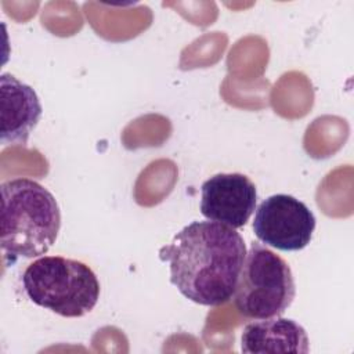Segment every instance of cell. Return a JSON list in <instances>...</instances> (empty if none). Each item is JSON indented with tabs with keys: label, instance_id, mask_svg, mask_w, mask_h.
<instances>
[{
	"label": "cell",
	"instance_id": "6da1fadb",
	"mask_svg": "<svg viewBox=\"0 0 354 354\" xmlns=\"http://www.w3.org/2000/svg\"><path fill=\"white\" fill-rule=\"evenodd\" d=\"M245 257L242 235L214 221H192L159 250L178 292L196 304L212 307L232 299Z\"/></svg>",
	"mask_w": 354,
	"mask_h": 354
},
{
	"label": "cell",
	"instance_id": "7a4b0ae2",
	"mask_svg": "<svg viewBox=\"0 0 354 354\" xmlns=\"http://www.w3.org/2000/svg\"><path fill=\"white\" fill-rule=\"evenodd\" d=\"M0 246L4 261L46 254L61 228L54 195L37 181L14 178L1 183Z\"/></svg>",
	"mask_w": 354,
	"mask_h": 354
},
{
	"label": "cell",
	"instance_id": "3957f363",
	"mask_svg": "<svg viewBox=\"0 0 354 354\" xmlns=\"http://www.w3.org/2000/svg\"><path fill=\"white\" fill-rule=\"evenodd\" d=\"M24 290L36 306L65 318L88 314L100 299V282L84 263L62 256H43L22 275Z\"/></svg>",
	"mask_w": 354,
	"mask_h": 354
},
{
	"label": "cell",
	"instance_id": "277c9868",
	"mask_svg": "<svg viewBox=\"0 0 354 354\" xmlns=\"http://www.w3.org/2000/svg\"><path fill=\"white\" fill-rule=\"evenodd\" d=\"M295 279L289 264L260 242H252L239 272L234 303L246 318L279 317L293 301Z\"/></svg>",
	"mask_w": 354,
	"mask_h": 354
},
{
	"label": "cell",
	"instance_id": "5b68a950",
	"mask_svg": "<svg viewBox=\"0 0 354 354\" xmlns=\"http://www.w3.org/2000/svg\"><path fill=\"white\" fill-rule=\"evenodd\" d=\"M314 230V213L292 195H271L256 209L253 232L266 246L282 252L301 250L310 243Z\"/></svg>",
	"mask_w": 354,
	"mask_h": 354
},
{
	"label": "cell",
	"instance_id": "8992f818",
	"mask_svg": "<svg viewBox=\"0 0 354 354\" xmlns=\"http://www.w3.org/2000/svg\"><path fill=\"white\" fill-rule=\"evenodd\" d=\"M201 192V213L234 230L243 227L256 210V185L241 173L214 174L202 184Z\"/></svg>",
	"mask_w": 354,
	"mask_h": 354
},
{
	"label": "cell",
	"instance_id": "52a82bcc",
	"mask_svg": "<svg viewBox=\"0 0 354 354\" xmlns=\"http://www.w3.org/2000/svg\"><path fill=\"white\" fill-rule=\"evenodd\" d=\"M36 91L11 73L0 76V141L3 145H26L41 118Z\"/></svg>",
	"mask_w": 354,
	"mask_h": 354
},
{
	"label": "cell",
	"instance_id": "ba28073f",
	"mask_svg": "<svg viewBox=\"0 0 354 354\" xmlns=\"http://www.w3.org/2000/svg\"><path fill=\"white\" fill-rule=\"evenodd\" d=\"M241 350L257 353H297L310 351L308 336L301 325L290 318H266L248 324L241 336Z\"/></svg>",
	"mask_w": 354,
	"mask_h": 354
}]
</instances>
